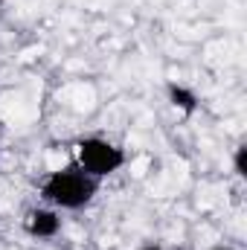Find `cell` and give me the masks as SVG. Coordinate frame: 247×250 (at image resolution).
Returning a JSON list of instances; mask_svg holds the SVG:
<instances>
[{
	"label": "cell",
	"instance_id": "1",
	"mask_svg": "<svg viewBox=\"0 0 247 250\" xmlns=\"http://www.w3.org/2000/svg\"><path fill=\"white\" fill-rule=\"evenodd\" d=\"M38 192L56 209H84L99 195V181L93 175L82 172L79 166H73V169H56V172H50L41 181Z\"/></svg>",
	"mask_w": 247,
	"mask_h": 250
},
{
	"label": "cell",
	"instance_id": "4",
	"mask_svg": "<svg viewBox=\"0 0 247 250\" xmlns=\"http://www.w3.org/2000/svg\"><path fill=\"white\" fill-rule=\"evenodd\" d=\"M169 102L178 108V111H184V114H195L198 111V105H201V99L195 96V90H189L184 84H169Z\"/></svg>",
	"mask_w": 247,
	"mask_h": 250
},
{
	"label": "cell",
	"instance_id": "6",
	"mask_svg": "<svg viewBox=\"0 0 247 250\" xmlns=\"http://www.w3.org/2000/svg\"><path fill=\"white\" fill-rule=\"evenodd\" d=\"M143 250H166V248H160V245H145Z\"/></svg>",
	"mask_w": 247,
	"mask_h": 250
},
{
	"label": "cell",
	"instance_id": "2",
	"mask_svg": "<svg viewBox=\"0 0 247 250\" xmlns=\"http://www.w3.org/2000/svg\"><path fill=\"white\" fill-rule=\"evenodd\" d=\"M76 166L87 175H93L96 181L111 178L128 163L123 146H117L108 137H82L76 146Z\"/></svg>",
	"mask_w": 247,
	"mask_h": 250
},
{
	"label": "cell",
	"instance_id": "5",
	"mask_svg": "<svg viewBox=\"0 0 247 250\" xmlns=\"http://www.w3.org/2000/svg\"><path fill=\"white\" fill-rule=\"evenodd\" d=\"M233 166H236V175H239V178H247V146H239V148H236Z\"/></svg>",
	"mask_w": 247,
	"mask_h": 250
},
{
	"label": "cell",
	"instance_id": "3",
	"mask_svg": "<svg viewBox=\"0 0 247 250\" xmlns=\"http://www.w3.org/2000/svg\"><path fill=\"white\" fill-rule=\"evenodd\" d=\"M23 230L32 236V239H56L62 233V215L56 207H38V209H29L26 212V221H23Z\"/></svg>",
	"mask_w": 247,
	"mask_h": 250
}]
</instances>
